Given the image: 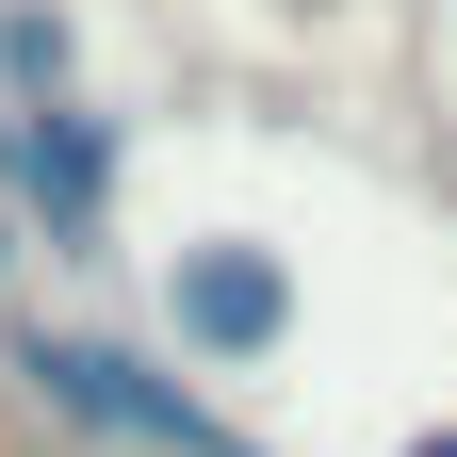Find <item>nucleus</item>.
<instances>
[{"label": "nucleus", "mask_w": 457, "mask_h": 457, "mask_svg": "<svg viewBox=\"0 0 457 457\" xmlns=\"http://www.w3.org/2000/svg\"><path fill=\"white\" fill-rule=\"evenodd\" d=\"M17 360H33V392H49V409H66V425H98V441H147V457H245V441H228V425L196 409V392H163L147 360H114V343H66V327H33Z\"/></svg>", "instance_id": "obj_1"}, {"label": "nucleus", "mask_w": 457, "mask_h": 457, "mask_svg": "<svg viewBox=\"0 0 457 457\" xmlns=\"http://www.w3.org/2000/svg\"><path fill=\"white\" fill-rule=\"evenodd\" d=\"M0 163H17V196L66 228V245H98V212H114V147H98L82 98H17V114H0Z\"/></svg>", "instance_id": "obj_2"}, {"label": "nucleus", "mask_w": 457, "mask_h": 457, "mask_svg": "<svg viewBox=\"0 0 457 457\" xmlns=\"http://www.w3.org/2000/svg\"><path fill=\"white\" fill-rule=\"evenodd\" d=\"M180 327L212 343V360H262V343L295 327V278H278L262 245H196L180 262Z\"/></svg>", "instance_id": "obj_3"}, {"label": "nucleus", "mask_w": 457, "mask_h": 457, "mask_svg": "<svg viewBox=\"0 0 457 457\" xmlns=\"http://www.w3.org/2000/svg\"><path fill=\"white\" fill-rule=\"evenodd\" d=\"M409 457H457V425H425V441H409Z\"/></svg>", "instance_id": "obj_4"}]
</instances>
